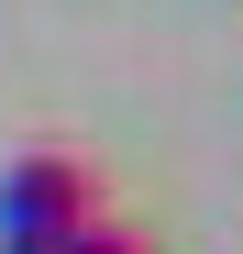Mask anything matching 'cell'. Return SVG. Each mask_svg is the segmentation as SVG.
<instances>
[{"label": "cell", "mask_w": 243, "mask_h": 254, "mask_svg": "<svg viewBox=\"0 0 243 254\" xmlns=\"http://www.w3.org/2000/svg\"><path fill=\"white\" fill-rule=\"evenodd\" d=\"M100 221V177L77 155H11L0 166V254H56Z\"/></svg>", "instance_id": "cell-1"}, {"label": "cell", "mask_w": 243, "mask_h": 254, "mask_svg": "<svg viewBox=\"0 0 243 254\" xmlns=\"http://www.w3.org/2000/svg\"><path fill=\"white\" fill-rule=\"evenodd\" d=\"M56 254H144V243H133V232H111V221H89V232H66Z\"/></svg>", "instance_id": "cell-2"}]
</instances>
